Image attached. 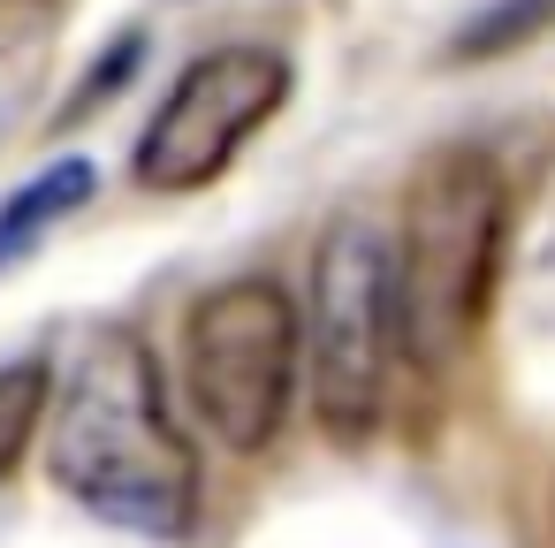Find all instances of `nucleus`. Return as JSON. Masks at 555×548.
I'll use <instances>...</instances> for the list:
<instances>
[{"label": "nucleus", "mask_w": 555, "mask_h": 548, "mask_svg": "<svg viewBox=\"0 0 555 548\" xmlns=\"http://www.w3.org/2000/svg\"><path fill=\"white\" fill-rule=\"evenodd\" d=\"M502 168L479 145H441L418 161L396 237V305H403V351L418 366H449L494 297L502 267Z\"/></svg>", "instance_id": "obj_2"}, {"label": "nucleus", "mask_w": 555, "mask_h": 548, "mask_svg": "<svg viewBox=\"0 0 555 548\" xmlns=\"http://www.w3.org/2000/svg\"><path fill=\"white\" fill-rule=\"evenodd\" d=\"M47 16H54V0H0V54L31 47L47 31Z\"/></svg>", "instance_id": "obj_9"}, {"label": "nucleus", "mask_w": 555, "mask_h": 548, "mask_svg": "<svg viewBox=\"0 0 555 548\" xmlns=\"http://www.w3.org/2000/svg\"><path fill=\"white\" fill-rule=\"evenodd\" d=\"M305 381V305L274 275H236L183 313V396L198 426L251 457L289 426Z\"/></svg>", "instance_id": "obj_4"}, {"label": "nucleus", "mask_w": 555, "mask_h": 548, "mask_svg": "<svg viewBox=\"0 0 555 548\" xmlns=\"http://www.w3.org/2000/svg\"><path fill=\"white\" fill-rule=\"evenodd\" d=\"M92 199V161H62L54 176H39L24 199H9V214H0V259H16V252H31V237L39 229H54L69 206H85Z\"/></svg>", "instance_id": "obj_6"}, {"label": "nucleus", "mask_w": 555, "mask_h": 548, "mask_svg": "<svg viewBox=\"0 0 555 548\" xmlns=\"http://www.w3.org/2000/svg\"><path fill=\"white\" fill-rule=\"evenodd\" d=\"M540 16H555V0H509V9H494L479 31H464V54H487V47H517Z\"/></svg>", "instance_id": "obj_8"}, {"label": "nucleus", "mask_w": 555, "mask_h": 548, "mask_svg": "<svg viewBox=\"0 0 555 548\" xmlns=\"http://www.w3.org/2000/svg\"><path fill=\"white\" fill-rule=\"evenodd\" d=\"M289 100V62L274 47H214L198 54L168 100L153 107L130 168L145 191H206Z\"/></svg>", "instance_id": "obj_5"}, {"label": "nucleus", "mask_w": 555, "mask_h": 548, "mask_svg": "<svg viewBox=\"0 0 555 548\" xmlns=\"http://www.w3.org/2000/svg\"><path fill=\"white\" fill-rule=\"evenodd\" d=\"M47 404H54V381L39 358L24 366H0V480L16 472V457L47 434Z\"/></svg>", "instance_id": "obj_7"}, {"label": "nucleus", "mask_w": 555, "mask_h": 548, "mask_svg": "<svg viewBox=\"0 0 555 548\" xmlns=\"http://www.w3.org/2000/svg\"><path fill=\"white\" fill-rule=\"evenodd\" d=\"M47 472L107 525L176 540L198 510V449L168 411V381L130 328H92L47 404Z\"/></svg>", "instance_id": "obj_1"}, {"label": "nucleus", "mask_w": 555, "mask_h": 548, "mask_svg": "<svg viewBox=\"0 0 555 548\" xmlns=\"http://www.w3.org/2000/svg\"><path fill=\"white\" fill-rule=\"evenodd\" d=\"M396 358H403L396 244L365 214H343L327 221L305 290V388L335 442H365L380 426Z\"/></svg>", "instance_id": "obj_3"}]
</instances>
